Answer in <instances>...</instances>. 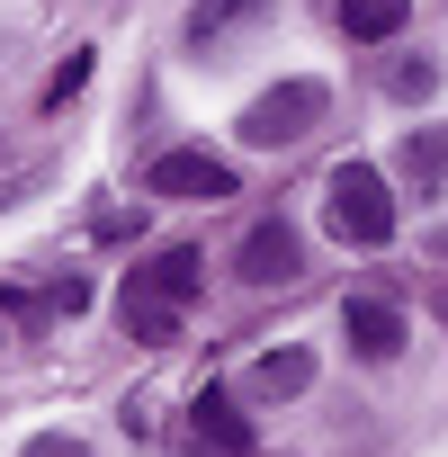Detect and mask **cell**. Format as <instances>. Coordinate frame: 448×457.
<instances>
[{"instance_id":"ba28073f","label":"cell","mask_w":448,"mask_h":457,"mask_svg":"<svg viewBox=\"0 0 448 457\" xmlns=\"http://www.w3.org/2000/svg\"><path fill=\"white\" fill-rule=\"evenodd\" d=\"M252 403H296L305 386H314V350H270V359H252Z\"/></svg>"},{"instance_id":"5b68a950","label":"cell","mask_w":448,"mask_h":457,"mask_svg":"<svg viewBox=\"0 0 448 457\" xmlns=\"http://www.w3.org/2000/svg\"><path fill=\"white\" fill-rule=\"evenodd\" d=\"M243 278L252 287H287V278H305V243H296V224H252L243 234Z\"/></svg>"},{"instance_id":"5bb4252c","label":"cell","mask_w":448,"mask_h":457,"mask_svg":"<svg viewBox=\"0 0 448 457\" xmlns=\"http://www.w3.org/2000/svg\"><path fill=\"white\" fill-rule=\"evenodd\" d=\"M81 81H90V54H72V63H63V72H54V81H46V99H54V108H63V99H72V90H81Z\"/></svg>"},{"instance_id":"30bf717a","label":"cell","mask_w":448,"mask_h":457,"mask_svg":"<svg viewBox=\"0 0 448 457\" xmlns=\"http://www.w3.org/2000/svg\"><path fill=\"white\" fill-rule=\"evenodd\" d=\"M197 439H215L224 457H252V421L234 412V395H215V386L197 395Z\"/></svg>"},{"instance_id":"7c38bea8","label":"cell","mask_w":448,"mask_h":457,"mask_svg":"<svg viewBox=\"0 0 448 457\" xmlns=\"http://www.w3.org/2000/svg\"><path fill=\"white\" fill-rule=\"evenodd\" d=\"M386 90H394V99H430V90H439V63H430V54H403V63L386 72Z\"/></svg>"},{"instance_id":"7a4b0ae2","label":"cell","mask_w":448,"mask_h":457,"mask_svg":"<svg viewBox=\"0 0 448 457\" xmlns=\"http://www.w3.org/2000/svg\"><path fill=\"white\" fill-rule=\"evenodd\" d=\"M323 215H332V234H341L350 252H386V243H394V197H386V179H377L368 162H341V170L323 179Z\"/></svg>"},{"instance_id":"6da1fadb","label":"cell","mask_w":448,"mask_h":457,"mask_svg":"<svg viewBox=\"0 0 448 457\" xmlns=\"http://www.w3.org/2000/svg\"><path fill=\"white\" fill-rule=\"evenodd\" d=\"M197 287H206V261H197V252H153L144 270H126L117 314H126V332H135V341H170V332H179V314L197 305Z\"/></svg>"},{"instance_id":"9c48e42d","label":"cell","mask_w":448,"mask_h":457,"mask_svg":"<svg viewBox=\"0 0 448 457\" xmlns=\"http://www.w3.org/2000/svg\"><path fill=\"white\" fill-rule=\"evenodd\" d=\"M403 19H412V0H341L350 46H386V37H403Z\"/></svg>"},{"instance_id":"4fadbf2b","label":"cell","mask_w":448,"mask_h":457,"mask_svg":"<svg viewBox=\"0 0 448 457\" xmlns=\"http://www.w3.org/2000/svg\"><path fill=\"white\" fill-rule=\"evenodd\" d=\"M19 457H99V448H90V439H72V430H37Z\"/></svg>"},{"instance_id":"277c9868","label":"cell","mask_w":448,"mask_h":457,"mask_svg":"<svg viewBox=\"0 0 448 457\" xmlns=\"http://www.w3.org/2000/svg\"><path fill=\"white\" fill-rule=\"evenodd\" d=\"M144 197H197V206H215V197H234V162H215V153H162L144 170Z\"/></svg>"},{"instance_id":"8992f818","label":"cell","mask_w":448,"mask_h":457,"mask_svg":"<svg viewBox=\"0 0 448 457\" xmlns=\"http://www.w3.org/2000/svg\"><path fill=\"white\" fill-rule=\"evenodd\" d=\"M341 341H350L359 359H377V368H386V359L403 350V314H394L386 296H350V305H341Z\"/></svg>"},{"instance_id":"8fae6325","label":"cell","mask_w":448,"mask_h":457,"mask_svg":"<svg viewBox=\"0 0 448 457\" xmlns=\"http://www.w3.org/2000/svg\"><path fill=\"white\" fill-rule=\"evenodd\" d=\"M394 162H403V179L430 197V188L448 179V126H421V135H403V153H394Z\"/></svg>"},{"instance_id":"9a60e30c","label":"cell","mask_w":448,"mask_h":457,"mask_svg":"<svg viewBox=\"0 0 448 457\" xmlns=\"http://www.w3.org/2000/svg\"><path fill=\"white\" fill-rule=\"evenodd\" d=\"M0 341H10V332H0Z\"/></svg>"},{"instance_id":"52a82bcc","label":"cell","mask_w":448,"mask_h":457,"mask_svg":"<svg viewBox=\"0 0 448 457\" xmlns=\"http://www.w3.org/2000/svg\"><path fill=\"white\" fill-rule=\"evenodd\" d=\"M261 19H270V0H197V10H188V46L197 54H224V37L261 28Z\"/></svg>"},{"instance_id":"3957f363","label":"cell","mask_w":448,"mask_h":457,"mask_svg":"<svg viewBox=\"0 0 448 457\" xmlns=\"http://www.w3.org/2000/svg\"><path fill=\"white\" fill-rule=\"evenodd\" d=\"M323 108H332V90L323 81H278V90H261L252 108H243V144L252 153H278V144H305L314 126H323Z\"/></svg>"}]
</instances>
